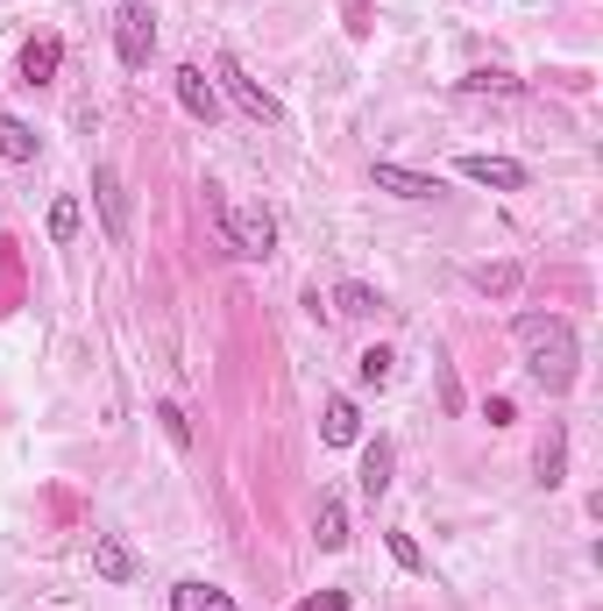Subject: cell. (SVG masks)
Listing matches in <instances>:
<instances>
[{"instance_id": "5", "label": "cell", "mask_w": 603, "mask_h": 611, "mask_svg": "<svg viewBox=\"0 0 603 611\" xmlns=\"http://www.w3.org/2000/svg\"><path fill=\"white\" fill-rule=\"evenodd\" d=\"M93 200H100V228H107V242H128V185H121L114 163H100V171H93Z\"/></svg>"}, {"instance_id": "4", "label": "cell", "mask_w": 603, "mask_h": 611, "mask_svg": "<svg viewBox=\"0 0 603 611\" xmlns=\"http://www.w3.org/2000/svg\"><path fill=\"white\" fill-rule=\"evenodd\" d=\"M220 86L235 93V108H249L255 122H284V108H277V93H270L263 79H249V71L235 65V57H220Z\"/></svg>"}, {"instance_id": "25", "label": "cell", "mask_w": 603, "mask_h": 611, "mask_svg": "<svg viewBox=\"0 0 603 611\" xmlns=\"http://www.w3.org/2000/svg\"><path fill=\"white\" fill-rule=\"evenodd\" d=\"M482 420H490V427H511L519 412H511V398H490V406H482Z\"/></svg>"}, {"instance_id": "12", "label": "cell", "mask_w": 603, "mask_h": 611, "mask_svg": "<svg viewBox=\"0 0 603 611\" xmlns=\"http://www.w3.org/2000/svg\"><path fill=\"white\" fill-rule=\"evenodd\" d=\"M355 484H362V498H369V505L390 490V441H384V434H376L369 449H362V476H355Z\"/></svg>"}, {"instance_id": "24", "label": "cell", "mask_w": 603, "mask_h": 611, "mask_svg": "<svg viewBox=\"0 0 603 611\" xmlns=\"http://www.w3.org/2000/svg\"><path fill=\"white\" fill-rule=\"evenodd\" d=\"M390 555H398V569H419V541L412 533H390Z\"/></svg>"}, {"instance_id": "1", "label": "cell", "mask_w": 603, "mask_h": 611, "mask_svg": "<svg viewBox=\"0 0 603 611\" xmlns=\"http://www.w3.org/2000/svg\"><path fill=\"white\" fill-rule=\"evenodd\" d=\"M519 349H525V370H533L547 392H568L576 384V327L561 320V313H519Z\"/></svg>"}, {"instance_id": "3", "label": "cell", "mask_w": 603, "mask_h": 611, "mask_svg": "<svg viewBox=\"0 0 603 611\" xmlns=\"http://www.w3.org/2000/svg\"><path fill=\"white\" fill-rule=\"evenodd\" d=\"M220 235H228L235 257H270L277 249V220L263 206H220Z\"/></svg>"}, {"instance_id": "14", "label": "cell", "mask_w": 603, "mask_h": 611, "mask_svg": "<svg viewBox=\"0 0 603 611\" xmlns=\"http://www.w3.org/2000/svg\"><path fill=\"white\" fill-rule=\"evenodd\" d=\"M171 611H241V604L228 598V590H214V584H178Z\"/></svg>"}, {"instance_id": "23", "label": "cell", "mask_w": 603, "mask_h": 611, "mask_svg": "<svg viewBox=\"0 0 603 611\" xmlns=\"http://www.w3.org/2000/svg\"><path fill=\"white\" fill-rule=\"evenodd\" d=\"M292 611H349V590H320V598H306V604H292Z\"/></svg>"}, {"instance_id": "6", "label": "cell", "mask_w": 603, "mask_h": 611, "mask_svg": "<svg viewBox=\"0 0 603 611\" xmlns=\"http://www.w3.org/2000/svg\"><path fill=\"white\" fill-rule=\"evenodd\" d=\"M178 108H185L192 122H206V128H214V122H220V86L206 79L200 65H178Z\"/></svg>"}, {"instance_id": "8", "label": "cell", "mask_w": 603, "mask_h": 611, "mask_svg": "<svg viewBox=\"0 0 603 611\" xmlns=\"http://www.w3.org/2000/svg\"><path fill=\"white\" fill-rule=\"evenodd\" d=\"M93 576H100V584H128V576H135V547L114 541V533H100V541H93Z\"/></svg>"}, {"instance_id": "2", "label": "cell", "mask_w": 603, "mask_h": 611, "mask_svg": "<svg viewBox=\"0 0 603 611\" xmlns=\"http://www.w3.org/2000/svg\"><path fill=\"white\" fill-rule=\"evenodd\" d=\"M114 50L128 71H143L149 57H157V14H149V0H128V8L114 14Z\"/></svg>"}, {"instance_id": "22", "label": "cell", "mask_w": 603, "mask_h": 611, "mask_svg": "<svg viewBox=\"0 0 603 611\" xmlns=\"http://www.w3.org/2000/svg\"><path fill=\"white\" fill-rule=\"evenodd\" d=\"M157 420H163V434H171L178 449L192 441V420H185V406H157Z\"/></svg>"}, {"instance_id": "18", "label": "cell", "mask_w": 603, "mask_h": 611, "mask_svg": "<svg viewBox=\"0 0 603 611\" xmlns=\"http://www.w3.org/2000/svg\"><path fill=\"white\" fill-rule=\"evenodd\" d=\"M376 306H384V299H376L369 285H355V278H349V285H334V313H349V320H369Z\"/></svg>"}, {"instance_id": "11", "label": "cell", "mask_w": 603, "mask_h": 611, "mask_svg": "<svg viewBox=\"0 0 603 611\" xmlns=\"http://www.w3.org/2000/svg\"><path fill=\"white\" fill-rule=\"evenodd\" d=\"M320 434L334 441V449H355V441H362V412H355V398H327Z\"/></svg>"}, {"instance_id": "21", "label": "cell", "mask_w": 603, "mask_h": 611, "mask_svg": "<svg viewBox=\"0 0 603 611\" xmlns=\"http://www.w3.org/2000/svg\"><path fill=\"white\" fill-rule=\"evenodd\" d=\"M462 86H469V93H511L519 79H511V71H469Z\"/></svg>"}, {"instance_id": "17", "label": "cell", "mask_w": 603, "mask_h": 611, "mask_svg": "<svg viewBox=\"0 0 603 611\" xmlns=\"http://www.w3.org/2000/svg\"><path fill=\"white\" fill-rule=\"evenodd\" d=\"M390 370H398V355H390L384 341H376V349H362V355H355V384H369V392H384V384H390Z\"/></svg>"}, {"instance_id": "16", "label": "cell", "mask_w": 603, "mask_h": 611, "mask_svg": "<svg viewBox=\"0 0 603 611\" xmlns=\"http://www.w3.org/2000/svg\"><path fill=\"white\" fill-rule=\"evenodd\" d=\"M312 533H320V547H327V555H341V547H349V505H334V498H327V505H320V519H312Z\"/></svg>"}, {"instance_id": "10", "label": "cell", "mask_w": 603, "mask_h": 611, "mask_svg": "<svg viewBox=\"0 0 603 611\" xmlns=\"http://www.w3.org/2000/svg\"><path fill=\"white\" fill-rule=\"evenodd\" d=\"M57 65H65V43H57V36H36V43L22 50V86H50Z\"/></svg>"}, {"instance_id": "13", "label": "cell", "mask_w": 603, "mask_h": 611, "mask_svg": "<svg viewBox=\"0 0 603 611\" xmlns=\"http://www.w3.org/2000/svg\"><path fill=\"white\" fill-rule=\"evenodd\" d=\"M561 476H568V427L561 420H547V441H539V484H561Z\"/></svg>"}, {"instance_id": "15", "label": "cell", "mask_w": 603, "mask_h": 611, "mask_svg": "<svg viewBox=\"0 0 603 611\" xmlns=\"http://www.w3.org/2000/svg\"><path fill=\"white\" fill-rule=\"evenodd\" d=\"M0 157L8 163H36V128L14 122V114H0Z\"/></svg>"}, {"instance_id": "9", "label": "cell", "mask_w": 603, "mask_h": 611, "mask_svg": "<svg viewBox=\"0 0 603 611\" xmlns=\"http://www.w3.org/2000/svg\"><path fill=\"white\" fill-rule=\"evenodd\" d=\"M376 192H398V200H433V192H441V178L405 171V163H376Z\"/></svg>"}, {"instance_id": "19", "label": "cell", "mask_w": 603, "mask_h": 611, "mask_svg": "<svg viewBox=\"0 0 603 611\" xmlns=\"http://www.w3.org/2000/svg\"><path fill=\"white\" fill-rule=\"evenodd\" d=\"M79 200H71V192H65V200H50V242H79Z\"/></svg>"}, {"instance_id": "7", "label": "cell", "mask_w": 603, "mask_h": 611, "mask_svg": "<svg viewBox=\"0 0 603 611\" xmlns=\"http://www.w3.org/2000/svg\"><path fill=\"white\" fill-rule=\"evenodd\" d=\"M462 178L490 192H525V163H511V157H462Z\"/></svg>"}, {"instance_id": "20", "label": "cell", "mask_w": 603, "mask_h": 611, "mask_svg": "<svg viewBox=\"0 0 603 611\" xmlns=\"http://www.w3.org/2000/svg\"><path fill=\"white\" fill-rule=\"evenodd\" d=\"M476 285H482V292H511V285H519V263H482Z\"/></svg>"}]
</instances>
